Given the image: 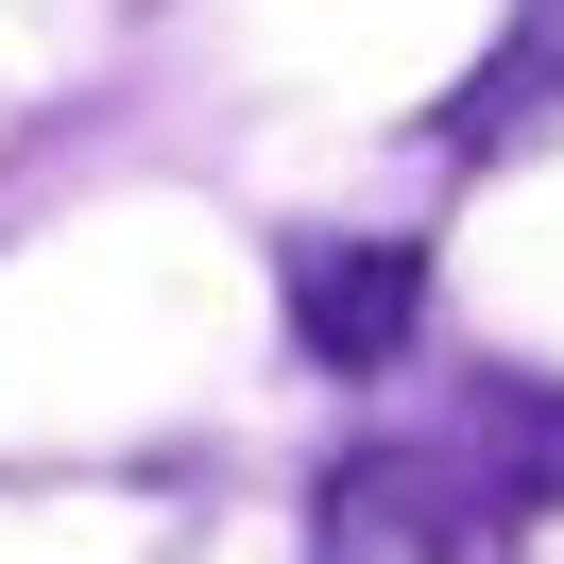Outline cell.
Segmentation results:
<instances>
[{"mask_svg":"<svg viewBox=\"0 0 564 564\" xmlns=\"http://www.w3.org/2000/svg\"><path fill=\"white\" fill-rule=\"evenodd\" d=\"M308 564H513V479L445 445H359L308 496Z\"/></svg>","mask_w":564,"mask_h":564,"instance_id":"obj_1","label":"cell"},{"mask_svg":"<svg viewBox=\"0 0 564 564\" xmlns=\"http://www.w3.org/2000/svg\"><path fill=\"white\" fill-rule=\"evenodd\" d=\"M411 325H427V257L411 240H343V223L291 240V343H308L325 377H377Z\"/></svg>","mask_w":564,"mask_h":564,"instance_id":"obj_2","label":"cell"},{"mask_svg":"<svg viewBox=\"0 0 564 564\" xmlns=\"http://www.w3.org/2000/svg\"><path fill=\"white\" fill-rule=\"evenodd\" d=\"M530 120H564V0H513V18H496V52L445 86L427 138H445V154H496V138H530Z\"/></svg>","mask_w":564,"mask_h":564,"instance_id":"obj_3","label":"cell"},{"mask_svg":"<svg viewBox=\"0 0 564 564\" xmlns=\"http://www.w3.org/2000/svg\"><path fill=\"white\" fill-rule=\"evenodd\" d=\"M479 445L513 462V513H530V479H564V393H547V377H496V393H479Z\"/></svg>","mask_w":564,"mask_h":564,"instance_id":"obj_4","label":"cell"}]
</instances>
